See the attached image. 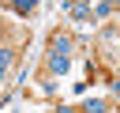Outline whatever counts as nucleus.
Instances as JSON below:
<instances>
[{
	"label": "nucleus",
	"mask_w": 120,
	"mask_h": 113,
	"mask_svg": "<svg viewBox=\"0 0 120 113\" xmlns=\"http://www.w3.org/2000/svg\"><path fill=\"white\" fill-rule=\"evenodd\" d=\"M49 72H68V53H52L49 49Z\"/></svg>",
	"instance_id": "f257e3e1"
},
{
	"label": "nucleus",
	"mask_w": 120,
	"mask_h": 113,
	"mask_svg": "<svg viewBox=\"0 0 120 113\" xmlns=\"http://www.w3.org/2000/svg\"><path fill=\"white\" fill-rule=\"evenodd\" d=\"M71 15H75V19H86V15H90V4H86V0L71 4Z\"/></svg>",
	"instance_id": "f03ea898"
},
{
	"label": "nucleus",
	"mask_w": 120,
	"mask_h": 113,
	"mask_svg": "<svg viewBox=\"0 0 120 113\" xmlns=\"http://www.w3.org/2000/svg\"><path fill=\"white\" fill-rule=\"evenodd\" d=\"M68 49H71L68 38H56V41H52V53H68Z\"/></svg>",
	"instance_id": "7ed1b4c3"
},
{
	"label": "nucleus",
	"mask_w": 120,
	"mask_h": 113,
	"mask_svg": "<svg viewBox=\"0 0 120 113\" xmlns=\"http://www.w3.org/2000/svg\"><path fill=\"white\" fill-rule=\"evenodd\" d=\"M86 113H105V102H101V98H94V102H86Z\"/></svg>",
	"instance_id": "20e7f679"
},
{
	"label": "nucleus",
	"mask_w": 120,
	"mask_h": 113,
	"mask_svg": "<svg viewBox=\"0 0 120 113\" xmlns=\"http://www.w3.org/2000/svg\"><path fill=\"white\" fill-rule=\"evenodd\" d=\"M8 64H11V49H0V75L8 72Z\"/></svg>",
	"instance_id": "39448f33"
},
{
	"label": "nucleus",
	"mask_w": 120,
	"mask_h": 113,
	"mask_svg": "<svg viewBox=\"0 0 120 113\" xmlns=\"http://www.w3.org/2000/svg\"><path fill=\"white\" fill-rule=\"evenodd\" d=\"M34 4H38V0H15V11H19V15H26Z\"/></svg>",
	"instance_id": "423d86ee"
},
{
	"label": "nucleus",
	"mask_w": 120,
	"mask_h": 113,
	"mask_svg": "<svg viewBox=\"0 0 120 113\" xmlns=\"http://www.w3.org/2000/svg\"><path fill=\"white\" fill-rule=\"evenodd\" d=\"M0 83H4V75H0Z\"/></svg>",
	"instance_id": "0eeeda50"
},
{
	"label": "nucleus",
	"mask_w": 120,
	"mask_h": 113,
	"mask_svg": "<svg viewBox=\"0 0 120 113\" xmlns=\"http://www.w3.org/2000/svg\"><path fill=\"white\" fill-rule=\"evenodd\" d=\"M112 4H116V0H112Z\"/></svg>",
	"instance_id": "6e6552de"
}]
</instances>
